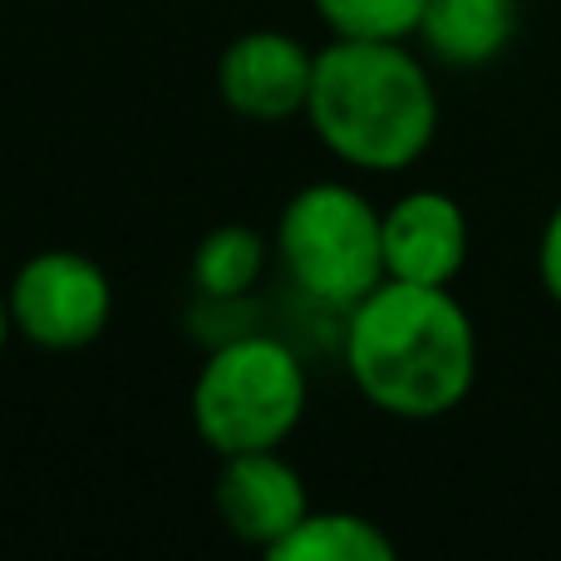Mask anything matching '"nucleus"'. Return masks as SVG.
Returning <instances> with one entry per match:
<instances>
[{
    "mask_svg": "<svg viewBox=\"0 0 561 561\" xmlns=\"http://www.w3.org/2000/svg\"><path fill=\"white\" fill-rule=\"evenodd\" d=\"M345 369L365 404L428 424L473 394L478 330L448 286L385 276L345 310Z\"/></svg>",
    "mask_w": 561,
    "mask_h": 561,
    "instance_id": "obj_1",
    "label": "nucleus"
},
{
    "mask_svg": "<svg viewBox=\"0 0 561 561\" xmlns=\"http://www.w3.org/2000/svg\"><path fill=\"white\" fill-rule=\"evenodd\" d=\"M306 118L330 158L359 173H404L438 134V94L409 39H340L316 49Z\"/></svg>",
    "mask_w": 561,
    "mask_h": 561,
    "instance_id": "obj_2",
    "label": "nucleus"
},
{
    "mask_svg": "<svg viewBox=\"0 0 561 561\" xmlns=\"http://www.w3.org/2000/svg\"><path fill=\"white\" fill-rule=\"evenodd\" d=\"M310 379L300 355L266 330H242L213 345L193 379V428L217 458L280 448L300 428Z\"/></svg>",
    "mask_w": 561,
    "mask_h": 561,
    "instance_id": "obj_3",
    "label": "nucleus"
},
{
    "mask_svg": "<svg viewBox=\"0 0 561 561\" xmlns=\"http://www.w3.org/2000/svg\"><path fill=\"white\" fill-rule=\"evenodd\" d=\"M276 256L300 296L345 316L385 280V213L335 178L306 183L280 207Z\"/></svg>",
    "mask_w": 561,
    "mask_h": 561,
    "instance_id": "obj_4",
    "label": "nucleus"
},
{
    "mask_svg": "<svg viewBox=\"0 0 561 561\" xmlns=\"http://www.w3.org/2000/svg\"><path fill=\"white\" fill-rule=\"evenodd\" d=\"M5 300L15 335L49 355L94 345L114 316L108 272L94 256L69 252V247H45L30 262H20V272L5 286Z\"/></svg>",
    "mask_w": 561,
    "mask_h": 561,
    "instance_id": "obj_5",
    "label": "nucleus"
},
{
    "mask_svg": "<svg viewBox=\"0 0 561 561\" xmlns=\"http://www.w3.org/2000/svg\"><path fill=\"white\" fill-rule=\"evenodd\" d=\"M310 79L316 49H306L290 30H247L217 59V94L252 124H286L306 114Z\"/></svg>",
    "mask_w": 561,
    "mask_h": 561,
    "instance_id": "obj_6",
    "label": "nucleus"
},
{
    "mask_svg": "<svg viewBox=\"0 0 561 561\" xmlns=\"http://www.w3.org/2000/svg\"><path fill=\"white\" fill-rule=\"evenodd\" d=\"M213 503H217V517L227 523V533L247 547H262V552H272L280 537L310 513L306 478L280 458V448L222 458Z\"/></svg>",
    "mask_w": 561,
    "mask_h": 561,
    "instance_id": "obj_7",
    "label": "nucleus"
},
{
    "mask_svg": "<svg viewBox=\"0 0 561 561\" xmlns=\"http://www.w3.org/2000/svg\"><path fill=\"white\" fill-rule=\"evenodd\" d=\"M468 262V217L438 187H414L385 207V276L454 286Z\"/></svg>",
    "mask_w": 561,
    "mask_h": 561,
    "instance_id": "obj_8",
    "label": "nucleus"
},
{
    "mask_svg": "<svg viewBox=\"0 0 561 561\" xmlns=\"http://www.w3.org/2000/svg\"><path fill=\"white\" fill-rule=\"evenodd\" d=\"M517 35V0H424L419 39L454 69L493 65Z\"/></svg>",
    "mask_w": 561,
    "mask_h": 561,
    "instance_id": "obj_9",
    "label": "nucleus"
},
{
    "mask_svg": "<svg viewBox=\"0 0 561 561\" xmlns=\"http://www.w3.org/2000/svg\"><path fill=\"white\" fill-rule=\"evenodd\" d=\"M399 547L379 523L340 507H310L272 547V561H394Z\"/></svg>",
    "mask_w": 561,
    "mask_h": 561,
    "instance_id": "obj_10",
    "label": "nucleus"
},
{
    "mask_svg": "<svg viewBox=\"0 0 561 561\" xmlns=\"http://www.w3.org/2000/svg\"><path fill=\"white\" fill-rule=\"evenodd\" d=\"M272 247L276 242H266V237L247 222L213 227L193 252L197 290H203L207 300H217V306H237V300H247L256 290V280H262L266 262H272Z\"/></svg>",
    "mask_w": 561,
    "mask_h": 561,
    "instance_id": "obj_11",
    "label": "nucleus"
},
{
    "mask_svg": "<svg viewBox=\"0 0 561 561\" xmlns=\"http://www.w3.org/2000/svg\"><path fill=\"white\" fill-rule=\"evenodd\" d=\"M340 39H414L424 0H310Z\"/></svg>",
    "mask_w": 561,
    "mask_h": 561,
    "instance_id": "obj_12",
    "label": "nucleus"
},
{
    "mask_svg": "<svg viewBox=\"0 0 561 561\" xmlns=\"http://www.w3.org/2000/svg\"><path fill=\"white\" fill-rule=\"evenodd\" d=\"M537 276H542V290L561 306V203L552 207L542 227V242H537Z\"/></svg>",
    "mask_w": 561,
    "mask_h": 561,
    "instance_id": "obj_13",
    "label": "nucleus"
},
{
    "mask_svg": "<svg viewBox=\"0 0 561 561\" xmlns=\"http://www.w3.org/2000/svg\"><path fill=\"white\" fill-rule=\"evenodd\" d=\"M10 335H15V320H10V300H5V290H0V355H5Z\"/></svg>",
    "mask_w": 561,
    "mask_h": 561,
    "instance_id": "obj_14",
    "label": "nucleus"
}]
</instances>
